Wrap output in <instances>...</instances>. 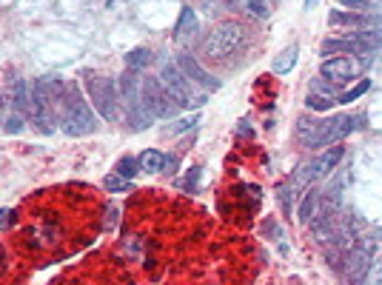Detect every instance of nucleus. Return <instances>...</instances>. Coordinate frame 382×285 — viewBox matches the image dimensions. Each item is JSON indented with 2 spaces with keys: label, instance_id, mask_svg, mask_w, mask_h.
Here are the masks:
<instances>
[{
  "label": "nucleus",
  "instance_id": "obj_1",
  "mask_svg": "<svg viewBox=\"0 0 382 285\" xmlns=\"http://www.w3.org/2000/svg\"><path fill=\"white\" fill-rule=\"evenodd\" d=\"M63 92H66V83L55 74L49 77H40L32 83L29 89V117H32V126L40 132V134H55V120L60 117V103H63Z\"/></svg>",
  "mask_w": 382,
  "mask_h": 285
},
{
  "label": "nucleus",
  "instance_id": "obj_2",
  "mask_svg": "<svg viewBox=\"0 0 382 285\" xmlns=\"http://www.w3.org/2000/svg\"><path fill=\"white\" fill-rule=\"evenodd\" d=\"M60 126L69 137H86L97 129V120L77 83H66L63 103H60Z\"/></svg>",
  "mask_w": 382,
  "mask_h": 285
},
{
  "label": "nucleus",
  "instance_id": "obj_3",
  "mask_svg": "<svg viewBox=\"0 0 382 285\" xmlns=\"http://www.w3.org/2000/svg\"><path fill=\"white\" fill-rule=\"evenodd\" d=\"M120 100L132 132H143L154 123V114L143 100V80L135 74V69H129L120 77Z\"/></svg>",
  "mask_w": 382,
  "mask_h": 285
},
{
  "label": "nucleus",
  "instance_id": "obj_4",
  "mask_svg": "<svg viewBox=\"0 0 382 285\" xmlns=\"http://www.w3.org/2000/svg\"><path fill=\"white\" fill-rule=\"evenodd\" d=\"M29 117V83L23 77H15L12 86H6L4 97H0V129L6 134H20Z\"/></svg>",
  "mask_w": 382,
  "mask_h": 285
},
{
  "label": "nucleus",
  "instance_id": "obj_5",
  "mask_svg": "<svg viewBox=\"0 0 382 285\" xmlns=\"http://www.w3.org/2000/svg\"><path fill=\"white\" fill-rule=\"evenodd\" d=\"M160 83L165 86V92L172 95V100L177 106H189L191 109V106H203L205 103V95L194 89V83L177 69V63L163 60V66H160Z\"/></svg>",
  "mask_w": 382,
  "mask_h": 285
},
{
  "label": "nucleus",
  "instance_id": "obj_6",
  "mask_svg": "<svg viewBox=\"0 0 382 285\" xmlns=\"http://www.w3.org/2000/svg\"><path fill=\"white\" fill-rule=\"evenodd\" d=\"M245 40V29L240 23H223L203 40V55L208 60H226L231 57Z\"/></svg>",
  "mask_w": 382,
  "mask_h": 285
},
{
  "label": "nucleus",
  "instance_id": "obj_7",
  "mask_svg": "<svg viewBox=\"0 0 382 285\" xmlns=\"http://www.w3.org/2000/svg\"><path fill=\"white\" fill-rule=\"evenodd\" d=\"M86 86H89V97H92L97 114L103 120H117V114H120V92H117L114 80L111 77H100V74H89Z\"/></svg>",
  "mask_w": 382,
  "mask_h": 285
},
{
  "label": "nucleus",
  "instance_id": "obj_8",
  "mask_svg": "<svg viewBox=\"0 0 382 285\" xmlns=\"http://www.w3.org/2000/svg\"><path fill=\"white\" fill-rule=\"evenodd\" d=\"M371 263H374V242L371 239L360 242L357 249H348L346 257H343V282L346 285H360L365 279Z\"/></svg>",
  "mask_w": 382,
  "mask_h": 285
},
{
  "label": "nucleus",
  "instance_id": "obj_9",
  "mask_svg": "<svg viewBox=\"0 0 382 285\" xmlns=\"http://www.w3.org/2000/svg\"><path fill=\"white\" fill-rule=\"evenodd\" d=\"M143 100H146V106L151 109V114L154 117H163V120H172V117H177V111H180V106L172 100V95L165 92V86L160 83V77H143Z\"/></svg>",
  "mask_w": 382,
  "mask_h": 285
},
{
  "label": "nucleus",
  "instance_id": "obj_10",
  "mask_svg": "<svg viewBox=\"0 0 382 285\" xmlns=\"http://www.w3.org/2000/svg\"><path fill=\"white\" fill-rule=\"evenodd\" d=\"M177 69L191 80V83H200L203 89H220V80H217L214 74H208V71L197 63V57H191V55H180V57H177Z\"/></svg>",
  "mask_w": 382,
  "mask_h": 285
},
{
  "label": "nucleus",
  "instance_id": "obj_11",
  "mask_svg": "<svg viewBox=\"0 0 382 285\" xmlns=\"http://www.w3.org/2000/svg\"><path fill=\"white\" fill-rule=\"evenodd\" d=\"M320 74H322L325 80H334V83H346V80H351V77L357 74V66H354L348 57H331V60L322 63Z\"/></svg>",
  "mask_w": 382,
  "mask_h": 285
},
{
  "label": "nucleus",
  "instance_id": "obj_12",
  "mask_svg": "<svg viewBox=\"0 0 382 285\" xmlns=\"http://www.w3.org/2000/svg\"><path fill=\"white\" fill-rule=\"evenodd\" d=\"M320 202H322V191L320 188H308L300 200V211H296V220L300 223H311L317 209H320Z\"/></svg>",
  "mask_w": 382,
  "mask_h": 285
},
{
  "label": "nucleus",
  "instance_id": "obj_13",
  "mask_svg": "<svg viewBox=\"0 0 382 285\" xmlns=\"http://www.w3.org/2000/svg\"><path fill=\"white\" fill-rule=\"evenodd\" d=\"M328 20L334 26H357V29H365V26H376L379 20L371 18V15H357V12H331Z\"/></svg>",
  "mask_w": 382,
  "mask_h": 285
},
{
  "label": "nucleus",
  "instance_id": "obj_14",
  "mask_svg": "<svg viewBox=\"0 0 382 285\" xmlns=\"http://www.w3.org/2000/svg\"><path fill=\"white\" fill-rule=\"evenodd\" d=\"M137 162H140V169H143L146 174H157V172H163V169H165V157H163L160 151H154V148L143 151Z\"/></svg>",
  "mask_w": 382,
  "mask_h": 285
},
{
  "label": "nucleus",
  "instance_id": "obj_15",
  "mask_svg": "<svg viewBox=\"0 0 382 285\" xmlns=\"http://www.w3.org/2000/svg\"><path fill=\"white\" fill-rule=\"evenodd\" d=\"M197 32V15L191 12V6H186L183 12H180V20H177V37L183 40V37H189V34H194Z\"/></svg>",
  "mask_w": 382,
  "mask_h": 285
},
{
  "label": "nucleus",
  "instance_id": "obj_16",
  "mask_svg": "<svg viewBox=\"0 0 382 285\" xmlns=\"http://www.w3.org/2000/svg\"><path fill=\"white\" fill-rule=\"evenodd\" d=\"M296 52H300V49H296V46H288L277 60H274V74H288L291 69H294V63H296Z\"/></svg>",
  "mask_w": 382,
  "mask_h": 285
},
{
  "label": "nucleus",
  "instance_id": "obj_17",
  "mask_svg": "<svg viewBox=\"0 0 382 285\" xmlns=\"http://www.w3.org/2000/svg\"><path fill=\"white\" fill-rule=\"evenodd\" d=\"M149 63H151V52L143 49V46H140V49H132L129 55H125V66L135 69V71H137V69H146Z\"/></svg>",
  "mask_w": 382,
  "mask_h": 285
},
{
  "label": "nucleus",
  "instance_id": "obj_18",
  "mask_svg": "<svg viewBox=\"0 0 382 285\" xmlns=\"http://www.w3.org/2000/svg\"><path fill=\"white\" fill-rule=\"evenodd\" d=\"M137 172H140V162H137L135 157H123V160L117 162V174L125 177V180H132Z\"/></svg>",
  "mask_w": 382,
  "mask_h": 285
},
{
  "label": "nucleus",
  "instance_id": "obj_19",
  "mask_svg": "<svg viewBox=\"0 0 382 285\" xmlns=\"http://www.w3.org/2000/svg\"><path fill=\"white\" fill-rule=\"evenodd\" d=\"M368 89H371V80H360V83H357L354 89H348L346 95H339V97H336V103H354V100H357L360 95H365Z\"/></svg>",
  "mask_w": 382,
  "mask_h": 285
},
{
  "label": "nucleus",
  "instance_id": "obj_20",
  "mask_svg": "<svg viewBox=\"0 0 382 285\" xmlns=\"http://www.w3.org/2000/svg\"><path fill=\"white\" fill-rule=\"evenodd\" d=\"M334 103H336V100L322 97V95H308V97H306V106H308V109H314V111H331V109H334Z\"/></svg>",
  "mask_w": 382,
  "mask_h": 285
},
{
  "label": "nucleus",
  "instance_id": "obj_21",
  "mask_svg": "<svg viewBox=\"0 0 382 285\" xmlns=\"http://www.w3.org/2000/svg\"><path fill=\"white\" fill-rule=\"evenodd\" d=\"M103 188H109V191H129L132 183L125 180V177H120V174H111V177L103 180Z\"/></svg>",
  "mask_w": 382,
  "mask_h": 285
},
{
  "label": "nucleus",
  "instance_id": "obj_22",
  "mask_svg": "<svg viewBox=\"0 0 382 285\" xmlns=\"http://www.w3.org/2000/svg\"><path fill=\"white\" fill-rule=\"evenodd\" d=\"M360 285H382V260L371 263V268H368V274H365V279Z\"/></svg>",
  "mask_w": 382,
  "mask_h": 285
},
{
  "label": "nucleus",
  "instance_id": "obj_23",
  "mask_svg": "<svg viewBox=\"0 0 382 285\" xmlns=\"http://www.w3.org/2000/svg\"><path fill=\"white\" fill-rule=\"evenodd\" d=\"M18 223V211L15 209H0V231H9Z\"/></svg>",
  "mask_w": 382,
  "mask_h": 285
},
{
  "label": "nucleus",
  "instance_id": "obj_24",
  "mask_svg": "<svg viewBox=\"0 0 382 285\" xmlns=\"http://www.w3.org/2000/svg\"><path fill=\"white\" fill-rule=\"evenodd\" d=\"M200 172H203V169H200V166H194V169H191V172H189V174H186V177H183L177 186H180L183 191H191V188L197 186V180H200Z\"/></svg>",
  "mask_w": 382,
  "mask_h": 285
},
{
  "label": "nucleus",
  "instance_id": "obj_25",
  "mask_svg": "<svg viewBox=\"0 0 382 285\" xmlns=\"http://www.w3.org/2000/svg\"><path fill=\"white\" fill-rule=\"evenodd\" d=\"M12 254L4 249V246H0V279H4L6 274H9V265H12V260H9Z\"/></svg>",
  "mask_w": 382,
  "mask_h": 285
},
{
  "label": "nucleus",
  "instance_id": "obj_26",
  "mask_svg": "<svg viewBox=\"0 0 382 285\" xmlns=\"http://www.w3.org/2000/svg\"><path fill=\"white\" fill-rule=\"evenodd\" d=\"M248 9H251L254 15H260V18H266V15H268L266 0H248Z\"/></svg>",
  "mask_w": 382,
  "mask_h": 285
},
{
  "label": "nucleus",
  "instance_id": "obj_27",
  "mask_svg": "<svg viewBox=\"0 0 382 285\" xmlns=\"http://www.w3.org/2000/svg\"><path fill=\"white\" fill-rule=\"evenodd\" d=\"M348 9H371V0H339Z\"/></svg>",
  "mask_w": 382,
  "mask_h": 285
},
{
  "label": "nucleus",
  "instance_id": "obj_28",
  "mask_svg": "<svg viewBox=\"0 0 382 285\" xmlns=\"http://www.w3.org/2000/svg\"><path fill=\"white\" fill-rule=\"evenodd\" d=\"M197 120H200L197 114H194V117H189V120H183V123H177V126H175V132H183V129H189V126H194V123H197Z\"/></svg>",
  "mask_w": 382,
  "mask_h": 285
},
{
  "label": "nucleus",
  "instance_id": "obj_29",
  "mask_svg": "<svg viewBox=\"0 0 382 285\" xmlns=\"http://www.w3.org/2000/svg\"><path fill=\"white\" fill-rule=\"evenodd\" d=\"M177 169V157H165V169L163 172H175Z\"/></svg>",
  "mask_w": 382,
  "mask_h": 285
},
{
  "label": "nucleus",
  "instance_id": "obj_30",
  "mask_svg": "<svg viewBox=\"0 0 382 285\" xmlns=\"http://www.w3.org/2000/svg\"><path fill=\"white\" fill-rule=\"evenodd\" d=\"M240 134H245V137L251 134V129H248V123H240Z\"/></svg>",
  "mask_w": 382,
  "mask_h": 285
},
{
  "label": "nucleus",
  "instance_id": "obj_31",
  "mask_svg": "<svg viewBox=\"0 0 382 285\" xmlns=\"http://www.w3.org/2000/svg\"><path fill=\"white\" fill-rule=\"evenodd\" d=\"M314 4H317V0H306V9H314Z\"/></svg>",
  "mask_w": 382,
  "mask_h": 285
}]
</instances>
